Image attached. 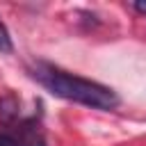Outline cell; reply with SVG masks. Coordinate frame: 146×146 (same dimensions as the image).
<instances>
[{
  "label": "cell",
  "instance_id": "cell-5",
  "mask_svg": "<svg viewBox=\"0 0 146 146\" xmlns=\"http://www.w3.org/2000/svg\"><path fill=\"white\" fill-rule=\"evenodd\" d=\"M135 9L139 14H146V2H135Z\"/></svg>",
  "mask_w": 146,
  "mask_h": 146
},
{
  "label": "cell",
  "instance_id": "cell-3",
  "mask_svg": "<svg viewBox=\"0 0 146 146\" xmlns=\"http://www.w3.org/2000/svg\"><path fill=\"white\" fill-rule=\"evenodd\" d=\"M0 123H2V125L21 123V103H18V98L11 96V94L0 96Z\"/></svg>",
  "mask_w": 146,
  "mask_h": 146
},
{
  "label": "cell",
  "instance_id": "cell-4",
  "mask_svg": "<svg viewBox=\"0 0 146 146\" xmlns=\"http://www.w3.org/2000/svg\"><path fill=\"white\" fill-rule=\"evenodd\" d=\"M0 52H11V36L2 21H0Z\"/></svg>",
  "mask_w": 146,
  "mask_h": 146
},
{
  "label": "cell",
  "instance_id": "cell-1",
  "mask_svg": "<svg viewBox=\"0 0 146 146\" xmlns=\"http://www.w3.org/2000/svg\"><path fill=\"white\" fill-rule=\"evenodd\" d=\"M30 75L46 87L52 96H59L64 100H73L94 110H116L119 107V96L105 87L98 84L94 80H84L78 75H71L48 62H34L30 66Z\"/></svg>",
  "mask_w": 146,
  "mask_h": 146
},
{
  "label": "cell",
  "instance_id": "cell-2",
  "mask_svg": "<svg viewBox=\"0 0 146 146\" xmlns=\"http://www.w3.org/2000/svg\"><path fill=\"white\" fill-rule=\"evenodd\" d=\"M0 146H46V139L36 130L34 119H25L18 123V135L0 130Z\"/></svg>",
  "mask_w": 146,
  "mask_h": 146
}]
</instances>
